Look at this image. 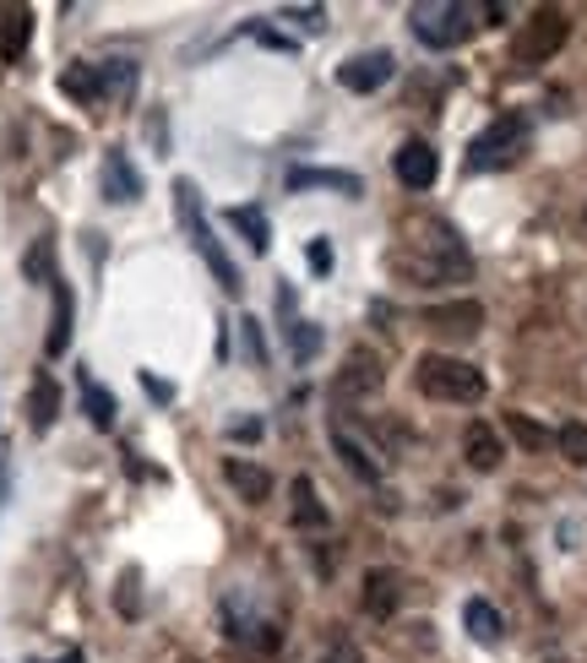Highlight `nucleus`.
I'll return each mask as SVG.
<instances>
[{
	"instance_id": "obj_1",
	"label": "nucleus",
	"mask_w": 587,
	"mask_h": 663,
	"mask_svg": "<svg viewBox=\"0 0 587 663\" xmlns=\"http://www.w3.org/2000/svg\"><path fill=\"white\" fill-rule=\"evenodd\" d=\"M174 212H180V229L191 234L196 256H201V261L212 267V278L223 283V294H240V288H245V278H240V267L229 261L223 240L212 234V223H207V212H201V196H196V185H191V180H174Z\"/></svg>"
},
{
	"instance_id": "obj_2",
	"label": "nucleus",
	"mask_w": 587,
	"mask_h": 663,
	"mask_svg": "<svg viewBox=\"0 0 587 663\" xmlns=\"http://www.w3.org/2000/svg\"><path fill=\"white\" fill-rule=\"evenodd\" d=\"M430 240H403V245H419L425 256H392V267L414 283H447V278H468V250L457 245V234L447 223H425Z\"/></svg>"
},
{
	"instance_id": "obj_3",
	"label": "nucleus",
	"mask_w": 587,
	"mask_h": 663,
	"mask_svg": "<svg viewBox=\"0 0 587 663\" xmlns=\"http://www.w3.org/2000/svg\"><path fill=\"white\" fill-rule=\"evenodd\" d=\"M414 381L436 403H479L485 397V370H474L468 359H452V354H425L414 365Z\"/></svg>"
},
{
	"instance_id": "obj_4",
	"label": "nucleus",
	"mask_w": 587,
	"mask_h": 663,
	"mask_svg": "<svg viewBox=\"0 0 587 663\" xmlns=\"http://www.w3.org/2000/svg\"><path fill=\"white\" fill-rule=\"evenodd\" d=\"M474 16H479V5H463V0H425V5L408 11L414 38L425 49H457V44H468V33L479 27Z\"/></svg>"
},
{
	"instance_id": "obj_5",
	"label": "nucleus",
	"mask_w": 587,
	"mask_h": 663,
	"mask_svg": "<svg viewBox=\"0 0 587 663\" xmlns=\"http://www.w3.org/2000/svg\"><path fill=\"white\" fill-rule=\"evenodd\" d=\"M523 147H528V120L523 114H501V120H490L474 142H468V174H490V169H512L517 158H523Z\"/></svg>"
},
{
	"instance_id": "obj_6",
	"label": "nucleus",
	"mask_w": 587,
	"mask_h": 663,
	"mask_svg": "<svg viewBox=\"0 0 587 663\" xmlns=\"http://www.w3.org/2000/svg\"><path fill=\"white\" fill-rule=\"evenodd\" d=\"M566 33H572L566 11L539 5V11L523 22V33L512 38V60H517V65H545V60H555V49L566 44Z\"/></svg>"
},
{
	"instance_id": "obj_7",
	"label": "nucleus",
	"mask_w": 587,
	"mask_h": 663,
	"mask_svg": "<svg viewBox=\"0 0 587 663\" xmlns=\"http://www.w3.org/2000/svg\"><path fill=\"white\" fill-rule=\"evenodd\" d=\"M381 381H387L381 359H376L370 348H354V354L343 359V370H338V397H343V403H365V397L381 392Z\"/></svg>"
},
{
	"instance_id": "obj_8",
	"label": "nucleus",
	"mask_w": 587,
	"mask_h": 663,
	"mask_svg": "<svg viewBox=\"0 0 587 663\" xmlns=\"http://www.w3.org/2000/svg\"><path fill=\"white\" fill-rule=\"evenodd\" d=\"M392 71H398V60H392L387 49H365V54H354V60L338 65V82H343L348 93H376V87L392 82Z\"/></svg>"
},
{
	"instance_id": "obj_9",
	"label": "nucleus",
	"mask_w": 587,
	"mask_h": 663,
	"mask_svg": "<svg viewBox=\"0 0 587 663\" xmlns=\"http://www.w3.org/2000/svg\"><path fill=\"white\" fill-rule=\"evenodd\" d=\"M392 169H398V180L408 185V191H430L436 185V174H441V158H436V147L430 142H403L398 152H392Z\"/></svg>"
},
{
	"instance_id": "obj_10",
	"label": "nucleus",
	"mask_w": 587,
	"mask_h": 663,
	"mask_svg": "<svg viewBox=\"0 0 587 663\" xmlns=\"http://www.w3.org/2000/svg\"><path fill=\"white\" fill-rule=\"evenodd\" d=\"M365 615L370 621H392L398 615V604H403V577L392 572V566H370L365 572Z\"/></svg>"
},
{
	"instance_id": "obj_11",
	"label": "nucleus",
	"mask_w": 587,
	"mask_h": 663,
	"mask_svg": "<svg viewBox=\"0 0 587 663\" xmlns=\"http://www.w3.org/2000/svg\"><path fill=\"white\" fill-rule=\"evenodd\" d=\"M425 327H436L441 337H474V332L485 327V305H479V299L436 305V310H425Z\"/></svg>"
},
{
	"instance_id": "obj_12",
	"label": "nucleus",
	"mask_w": 587,
	"mask_h": 663,
	"mask_svg": "<svg viewBox=\"0 0 587 663\" xmlns=\"http://www.w3.org/2000/svg\"><path fill=\"white\" fill-rule=\"evenodd\" d=\"M332 446H338V457L348 463V474H354V479H365V484H376V479H381V457H376V452H370V446L348 430V425H332Z\"/></svg>"
},
{
	"instance_id": "obj_13",
	"label": "nucleus",
	"mask_w": 587,
	"mask_h": 663,
	"mask_svg": "<svg viewBox=\"0 0 587 663\" xmlns=\"http://www.w3.org/2000/svg\"><path fill=\"white\" fill-rule=\"evenodd\" d=\"M103 201H142V180L120 147L103 152Z\"/></svg>"
},
{
	"instance_id": "obj_14",
	"label": "nucleus",
	"mask_w": 587,
	"mask_h": 663,
	"mask_svg": "<svg viewBox=\"0 0 587 663\" xmlns=\"http://www.w3.org/2000/svg\"><path fill=\"white\" fill-rule=\"evenodd\" d=\"M289 191H343V196H359L365 180L348 174V169H289Z\"/></svg>"
},
{
	"instance_id": "obj_15",
	"label": "nucleus",
	"mask_w": 587,
	"mask_h": 663,
	"mask_svg": "<svg viewBox=\"0 0 587 663\" xmlns=\"http://www.w3.org/2000/svg\"><path fill=\"white\" fill-rule=\"evenodd\" d=\"M54 419H60V386H54L49 370H38L33 386H27V425L44 435V430H54Z\"/></svg>"
},
{
	"instance_id": "obj_16",
	"label": "nucleus",
	"mask_w": 587,
	"mask_h": 663,
	"mask_svg": "<svg viewBox=\"0 0 587 663\" xmlns=\"http://www.w3.org/2000/svg\"><path fill=\"white\" fill-rule=\"evenodd\" d=\"M463 457H468V468H479V474H496L501 468V435L485 425V419H474L468 425V435H463Z\"/></svg>"
},
{
	"instance_id": "obj_17",
	"label": "nucleus",
	"mask_w": 587,
	"mask_h": 663,
	"mask_svg": "<svg viewBox=\"0 0 587 663\" xmlns=\"http://www.w3.org/2000/svg\"><path fill=\"white\" fill-rule=\"evenodd\" d=\"M27 33H33V11L16 0H0V60H22Z\"/></svg>"
},
{
	"instance_id": "obj_18",
	"label": "nucleus",
	"mask_w": 587,
	"mask_h": 663,
	"mask_svg": "<svg viewBox=\"0 0 587 663\" xmlns=\"http://www.w3.org/2000/svg\"><path fill=\"white\" fill-rule=\"evenodd\" d=\"M60 93H65V98H76L82 109L103 103V76H98V65H87V60H71V65L60 71Z\"/></svg>"
},
{
	"instance_id": "obj_19",
	"label": "nucleus",
	"mask_w": 587,
	"mask_h": 663,
	"mask_svg": "<svg viewBox=\"0 0 587 663\" xmlns=\"http://www.w3.org/2000/svg\"><path fill=\"white\" fill-rule=\"evenodd\" d=\"M49 288H54V316H49V337H44V354H49V359H60V354H65V343H71V316H76V299H71V288H65L60 278H54Z\"/></svg>"
},
{
	"instance_id": "obj_20",
	"label": "nucleus",
	"mask_w": 587,
	"mask_h": 663,
	"mask_svg": "<svg viewBox=\"0 0 587 663\" xmlns=\"http://www.w3.org/2000/svg\"><path fill=\"white\" fill-rule=\"evenodd\" d=\"M223 479H229V484H234L250 506L272 495V474H267V468H256V463H245V457H229V463H223Z\"/></svg>"
},
{
	"instance_id": "obj_21",
	"label": "nucleus",
	"mask_w": 587,
	"mask_h": 663,
	"mask_svg": "<svg viewBox=\"0 0 587 663\" xmlns=\"http://www.w3.org/2000/svg\"><path fill=\"white\" fill-rule=\"evenodd\" d=\"M463 626H468V637L485 642V648H496L501 631H506V626H501V610H496L490 599H468V604H463Z\"/></svg>"
},
{
	"instance_id": "obj_22",
	"label": "nucleus",
	"mask_w": 587,
	"mask_h": 663,
	"mask_svg": "<svg viewBox=\"0 0 587 663\" xmlns=\"http://www.w3.org/2000/svg\"><path fill=\"white\" fill-rule=\"evenodd\" d=\"M332 517H327V506L316 501V484L310 479H294V528H310V533H321Z\"/></svg>"
},
{
	"instance_id": "obj_23",
	"label": "nucleus",
	"mask_w": 587,
	"mask_h": 663,
	"mask_svg": "<svg viewBox=\"0 0 587 663\" xmlns=\"http://www.w3.org/2000/svg\"><path fill=\"white\" fill-rule=\"evenodd\" d=\"M229 223L245 234V245H250L256 256L272 245V229H267V212H261V207H229Z\"/></svg>"
},
{
	"instance_id": "obj_24",
	"label": "nucleus",
	"mask_w": 587,
	"mask_h": 663,
	"mask_svg": "<svg viewBox=\"0 0 587 663\" xmlns=\"http://www.w3.org/2000/svg\"><path fill=\"white\" fill-rule=\"evenodd\" d=\"M82 408H87L93 430H114V397H109L93 376H82Z\"/></svg>"
},
{
	"instance_id": "obj_25",
	"label": "nucleus",
	"mask_w": 587,
	"mask_h": 663,
	"mask_svg": "<svg viewBox=\"0 0 587 663\" xmlns=\"http://www.w3.org/2000/svg\"><path fill=\"white\" fill-rule=\"evenodd\" d=\"M506 430H512V441H517V446H528V452H545V446H555V435H550L545 425H534L528 414H506Z\"/></svg>"
},
{
	"instance_id": "obj_26",
	"label": "nucleus",
	"mask_w": 587,
	"mask_h": 663,
	"mask_svg": "<svg viewBox=\"0 0 587 663\" xmlns=\"http://www.w3.org/2000/svg\"><path fill=\"white\" fill-rule=\"evenodd\" d=\"M22 272H27V283H54V240H38L22 256Z\"/></svg>"
},
{
	"instance_id": "obj_27",
	"label": "nucleus",
	"mask_w": 587,
	"mask_h": 663,
	"mask_svg": "<svg viewBox=\"0 0 587 663\" xmlns=\"http://www.w3.org/2000/svg\"><path fill=\"white\" fill-rule=\"evenodd\" d=\"M555 446H561V457L572 463V468H587V425H561V435H555Z\"/></svg>"
},
{
	"instance_id": "obj_28",
	"label": "nucleus",
	"mask_w": 587,
	"mask_h": 663,
	"mask_svg": "<svg viewBox=\"0 0 587 663\" xmlns=\"http://www.w3.org/2000/svg\"><path fill=\"white\" fill-rule=\"evenodd\" d=\"M283 332H289L294 359H316V354H321V327H310V321H289Z\"/></svg>"
},
{
	"instance_id": "obj_29",
	"label": "nucleus",
	"mask_w": 587,
	"mask_h": 663,
	"mask_svg": "<svg viewBox=\"0 0 587 663\" xmlns=\"http://www.w3.org/2000/svg\"><path fill=\"white\" fill-rule=\"evenodd\" d=\"M98 76H103V98H109V93H131V87H136V65H131V60H103V65H98Z\"/></svg>"
},
{
	"instance_id": "obj_30",
	"label": "nucleus",
	"mask_w": 587,
	"mask_h": 663,
	"mask_svg": "<svg viewBox=\"0 0 587 663\" xmlns=\"http://www.w3.org/2000/svg\"><path fill=\"white\" fill-rule=\"evenodd\" d=\"M240 337H245V354H250L256 365H267V343H261V321H256V316L240 321Z\"/></svg>"
},
{
	"instance_id": "obj_31",
	"label": "nucleus",
	"mask_w": 587,
	"mask_h": 663,
	"mask_svg": "<svg viewBox=\"0 0 587 663\" xmlns=\"http://www.w3.org/2000/svg\"><path fill=\"white\" fill-rule=\"evenodd\" d=\"M245 33H250L256 44H267V49H289V54H294V38H283V33H278V27H267V22H250Z\"/></svg>"
},
{
	"instance_id": "obj_32",
	"label": "nucleus",
	"mask_w": 587,
	"mask_h": 663,
	"mask_svg": "<svg viewBox=\"0 0 587 663\" xmlns=\"http://www.w3.org/2000/svg\"><path fill=\"white\" fill-rule=\"evenodd\" d=\"M289 16H294V22H305L310 33H321V27H327V11H321V5H289Z\"/></svg>"
},
{
	"instance_id": "obj_33",
	"label": "nucleus",
	"mask_w": 587,
	"mask_h": 663,
	"mask_svg": "<svg viewBox=\"0 0 587 663\" xmlns=\"http://www.w3.org/2000/svg\"><path fill=\"white\" fill-rule=\"evenodd\" d=\"M114 604H120L125 615H136V610H142V599H136V572H125V588H114Z\"/></svg>"
},
{
	"instance_id": "obj_34",
	"label": "nucleus",
	"mask_w": 587,
	"mask_h": 663,
	"mask_svg": "<svg viewBox=\"0 0 587 663\" xmlns=\"http://www.w3.org/2000/svg\"><path fill=\"white\" fill-rule=\"evenodd\" d=\"M305 256H310V272H332V245L327 240H310Z\"/></svg>"
},
{
	"instance_id": "obj_35",
	"label": "nucleus",
	"mask_w": 587,
	"mask_h": 663,
	"mask_svg": "<svg viewBox=\"0 0 587 663\" xmlns=\"http://www.w3.org/2000/svg\"><path fill=\"white\" fill-rule=\"evenodd\" d=\"M142 392H147L152 403H169V397H174V386H169V381H158L152 370H142Z\"/></svg>"
},
{
	"instance_id": "obj_36",
	"label": "nucleus",
	"mask_w": 587,
	"mask_h": 663,
	"mask_svg": "<svg viewBox=\"0 0 587 663\" xmlns=\"http://www.w3.org/2000/svg\"><path fill=\"white\" fill-rule=\"evenodd\" d=\"M321 663H365V659H359V648H354V642H338V648H332Z\"/></svg>"
},
{
	"instance_id": "obj_37",
	"label": "nucleus",
	"mask_w": 587,
	"mask_h": 663,
	"mask_svg": "<svg viewBox=\"0 0 587 663\" xmlns=\"http://www.w3.org/2000/svg\"><path fill=\"white\" fill-rule=\"evenodd\" d=\"M229 435H234V441H261V419H240Z\"/></svg>"
},
{
	"instance_id": "obj_38",
	"label": "nucleus",
	"mask_w": 587,
	"mask_h": 663,
	"mask_svg": "<svg viewBox=\"0 0 587 663\" xmlns=\"http://www.w3.org/2000/svg\"><path fill=\"white\" fill-rule=\"evenodd\" d=\"M60 663H82V653H65V659H60Z\"/></svg>"
}]
</instances>
